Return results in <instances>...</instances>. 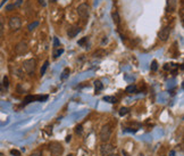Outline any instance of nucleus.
<instances>
[{
    "instance_id": "nucleus-14",
    "label": "nucleus",
    "mask_w": 184,
    "mask_h": 156,
    "mask_svg": "<svg viewBox=\"0 0 184 156\" xmlns=\"http://www.w3.org/2000/svg\"><path fill=\"white\" fill-rule=\"evenodd\" d=\"M94 87H96V92H97V93L104 89V84H102V83H101V81H99V80L94 81Z\"/></svg>"
},
{
    "instance_id": "nucleus-18",
    "label": "nucleus",
    "mask_w": 184,
    "mask_h": 156,
    "mask_svg": "<svg viewBox=\"0 0 184 156\" xmlns=\"http://www.w3.org/2000/svg\"><path fill=\"white\" fill-rule=\"evenodd\" d=\"M4 31H5V26H4V22L0 20V40L4 38Z\"/></svg>"
},
{
    "instance_id": "nucleus-24",
    "label": "nucleus",
    "mask_w": 184,
    "mask_h": 156,
    "mask_svg": "<svg viewBox=\"0 0 184 156\" xmlns=\"http://www.w3.org/2000/svg\"><path fill=\"white\" fill-rule=\"evenodd\" d=\"M75 132H76L77 135H81V133H82V125H77L76 128H75Z\"/></svg>"
},
{
    "instance_id": "nucleus-30",
    "label": "nucleus",
    "mask_w": 184,
    "mask_h": 156,
    "mask_svg": "<svg viewBox=\"0 0 184 156\" xmlns=\"http://www.w3.org/2000/svg\"><path fill=\"white\" fill-rule=\"evenodd\" d=\"M109 156H119L118 154H116V153H113V154H110Z\"/></svg>"
},
{
    "instance_id": "nucleus-34",
    "label": "nucleus",
    "mask_w": 184,
    "mask_h": 156,
    "mask_svg": "<svg viewBox=\"0 0 184 156\" xmlns=\"http://www.w3.org/2000/svg\"><path fill=\"white\" fill-rule=\"evenodd\" d=\"M67 156H73V155H72V154H70V155H67Z\"/></svg>"
},
{
    "instance_id": "nucleus-16",
    "label": "nucleus",
    "mask_w": 184,
    "mask_h": 156,
    "mask_svg": "<svg viewBox=\"0 0 184 156\" xmlns=\"http://www.w3.org/2000/svg\"><path fill=\"white\" fill-rule=\"evenodd\" d=\"M111 17H113V21H114L115 24H119V22H121V18H119V15H118L117 11H114V13L111 14Z\"/></svg>"
},
{
    "instance_id": "nucleus-13",
    "label": "nucleus",
    "mask_w": 184,
    "mask_h": 156,
    "mask_svg": "<svg viewBox=\"0 0 184 156\" xmlns=\"http://www.w3.org/2000/svg\"><path fill=\"white\" fill-rule=\"evenodd\" d=\"M104 100H105V102H108V103H110V104H116V103H117V98H116V97H114V96H105Z\"/></svg>"
},
{
    "instance_id": "nucleus-1",
    "label": "nucleus",
    "mask_w": 184,
    "mask_h": 156,
    "mask_svg": "<svg viewBox=\"0 0 184 156\" xmlns=\"http://www.w3.org/2000/svg\"><path fill=\"white\" fill-rule=\"evenodd\" d=\"M99 137H100V140L102 142L109 141V139H110V137H111V128L109 124H106V125H104V127L101 128Z\"/></svg>"
},
{
    "instance_id": "nucleus-7",
    "label": "nucleus",
    "mask_w": 184,
    "mask_h": 156,
    "mask_svg": "<svg viewBox=\"0 0 184 156\" xmlns=\"http://www.w3.org/2000/svg\"><path fill=\"white\" fill-rule=\"evenodd\" d=\"M48 99V96L45 95V96H42V95H28V96L25 97L24 99V105L26 104H30L32 102H43V100H47Z\"/></svg>"
},
{
    "instance_id": "nucleus-5",
    "label": "nucleus",
    "mask_w": 184,
    "mask_h": 156,
    "mask_svg": "<svg viewBox=\"0 0 184 156\" xmlns=\"http://www.w3.org/2000/svg\"><path fill=\"white\" fill-rule=\"evenodd\" d=\"M8 25H9L11 30H13V31H17V30H19L22 26V20L18 17V16H13V17L9 18Z\"/></svg>"
},
{
    "instance_id": "nucleus-2",
    "label": "nucleus",
    "mask_w": 184,
    "mask_h": 156,
    "mask_svg": "<svg viewBox=\"0 0 184 156\" xmlns=\"http://www.w3.org/2000/svg\"><path fill=\"white\" fill-rule=\"evenodd\" d=\"M23 68H24L25 72H26L28 74L32 75L33 73H34L35 68H36V60L33 59V58L24 60V63H23Z\"/></svg>"
},
{
    "instance_id": "nucleus-25",
    "label": "nucleus",
    "mask_w": 184,
    "mask_h": 156,
    "mask_svg": "<svg viewBox=\"0 0 184 156\" xmlns=\"http://www.w3.org/2000/svg\"><path fill=\"white\" fill-rule=\"evenodd\" d=\"M30 156H43V154H42V152H40V150H36V152H33Z\"/></svg>"
},
{
    "instance_id": "nucleus-21",
    "label": "nucleus",
    "mask_w": 184,
    "mask_h": 156,
    "mask_svg": "<svg viewBox=\"0 0 184 156\" xmlns=\"http://www.w3.org/2000/svg\"><path fill=\"white\" fill-rule=\"evenodd\" d=\"M1 84L4 85L5 89H7L8 87H9V81H8V78L7 76H4V81H2V83Z\"/></svg>"
},
{
    "instance_id": "nucleus-35",
    "label": "nucleus",
    "mask_w": 184,
    "mask_h": 156,
    "mask_svg": "<svg viewBox=\"0 0 184 156\" xmlns=\"http://www.w3.org/2000/svg\"><path fill=\"white\" fill-rule=\"evenodd\" d=\"M139 156H143V155H139Z\"/></svg>"
},
{
    "instance_id": "nucleus-8",
    "label": "nucleus",
    "mask_w": 184,
    "mask_h": 156,
    "mask_svg": "<svg viewBox=\"0 0 184 156\" xmlns=\"http://www.w3.org/2000/svg\"><path fill=\"white\" fill-rule=\"evenodd\" d=\"M28 46L25 41L18 42L17 45H16V47H15V51H16V54H17L18 56H23V55H25V54L28 53Z\"/></svg>"
},
{
    "instance_id": "nucleus-15",
    "label": "nucleus",
    "mask_w": 184,
    "mask_h": 156,
    "mask_svg": "<svg viewBox=\"0 0 184 156\" xmlns=\"http://www.w3.org/2000/svg\"><path fill=\"white\" fill-rule=\"evenodd\" d=\"M63 53H64L63 48H56V49H53V54H52V55H53V58H58Z\"/></svg>"
},
{
    "instance_id": "nucleus-26",
    "label": "nucleus",
    "mask_w": 184,
    "mask_h": 156,
    "mask_svg": "<svg viewBox=\"0 0 184 156\" xmlns=\"http://www.w3.org/2000/svg\"><path fill=\"white\" fill-rule=\"evenodd\" d=\"M87 41H88V38H87V37H84L83 39L79 41V45H80V46H83V45H84L85 42H87Z\"/></svg>"
},
{
    "instance_id": "nucleus-11",
    "label": "nucleus",
    "mask_w": 184,
    "mask_h": 156,
    "mask_svg": "<svg viewBox=\"0 0 184 156\" xmlns=\"http://www.w3.org/2000/svg\"><path fill=\"white\" fill-rule=\"evenodd\" d=\"M177 0H167V11H176Z\"/></svg>"
},
{
    "instance_id": "nucleus-10",
    "label": "nucleus",
    "mask_w": 184,
    "mask_h": 156,
    "mask_svg": "<svg viewBox=\"0 0 184 156\" xmlns=\"http://www.w3.org/2000/svg\"><path fill=\"white\" fill-rule=\"evenodd\" d=\"M80 32H81L80 26H77V25H72V26H70L68 30H67V36H68V38L73 39V38H75Z\"/></svg>"
},
{
    "instance_id": "nucleus-22",
    "label": "nucleus",
    "mask_w": 184,
    "mask_h": 156,
    "mask_svg": "<svg viewBox=\"0 0 184 156\" xmlns=\"http://www.w3.org/2000/svg\"><path fill=\"white\" fill-rule=\"evenodd\" d=\"M48 65H49V62H48V60H45V64H43V67L41 68V74H42V75H43V74L45 73V70L48 68Z\"/></svg>"
},
{
    "instance_id": "nucleus-27",
    "label": "nucleus",
    "mask_w": 184,
    "mask_h": 156,
    "mask_svg": "<svg viewBox=\"0 0 184 156\" xmlns=\"http://www.w3.org/2000/svg\"><path fill=\"white\" fill-rule=\"evenodd\" d=\"M53 47H55V49L59 47V41H58V39H57V38H55V39H53Z\"/></svg>"
},
{
    "instance_id": "nucleus-12",
    "label": "nucleus",
    "mask_w": 184,
    "mask_h": 156,
    "mask_svg": "<svg viewBox=\"0 0 184 156\" xmlns=\"http://www.w3.org/2000/svg\"><path fill=\"white\" fill-rule=\"evenodd\" d=\"M125 91L127 92V93H136V92H138V87H136L135 84H130L126 87Z\"/></svg>"
},
{
    "instance_id": "nucleus-28",
    "label": "nucleus",
    "mask_w": 184,
    "mask_h": 156,
    "mask_svg": "<svg viewBox=\"0 0 184 156\" xmlns=\"http://www.w3.org/2000/svg\"><path fill=\"white\" fill-rule=\"evenodd\" d=\"M38 22H35V23H33V24H31L30 25V26H28V30H30V31H32V30H33V28H35V26H38Z\"/></svg>"
},
{
    "instance_id": "nucleus-9",
    "label": "nucleus",
    "mask_w": 184,
    "mask_h": 156,
    "mask_svg": "<svg viewBox=\"0 0 184 156\" xmlns=\"http://www.w3.org/2000/svg\"><path fill=\"white\" fill-rule=\"evenodd\" d=\"M170 34V28L169 26H165L164 28L160 30V32L158 33V38H159L161 41H167L168 38H169Z\"/></svg>"
},
{
    "instance_id": "nucleus-29",
    "label": "nucleus",
    "mask_w": 184,
    "mask_h": 156,
    "mask_svg": "<svg viewBox=\"0 0 184 156\" xmlns=\"http://www.w3.org/2000/svg\"><path fill=\"white\" fill-rule=\"evenodd\" d=\"M39 2H40L42 6H45V0H39Z\"/></svg>"
},
{
    "instance_id": "nucleus-4",
    "label": "nucleus",
    "mask_w": 184,
    "mask_h": 156,
    "mask_svg": "<svg viewBox=\"0 0 184 156\" xmlns=\"http://www.w3.org/2000/svg\"><path fill=\"white\" fill-rule=\"evenodd\" d=\"M77 14L82 18H88L90 16V6L88 4H81L77 7Z\"/></svg>"
},
{
    "instance_id": "nucleus-31",
    "label": "nucleus",
    "mask_w": 184,
    "mask_h": 156,
    "mask_svg": "<svg viewBox=\"0 0 184 156\" xmlns=\"http://www.w3.org/2000/svg\"><path fill=\"white\" fill-rule=\"evenodd\" d=\"M169 155H170V156H174V155H175V152H174V150H172V152H170Z\"/></svg>"
},
{
    "instance_id": "nucleus-20",
    "label": "nucleus",
    "mask_w": 184,
    "mask_h": 156,
    "mask_svg": "<svg viewBox=\"0 0 184 156\" xmlns=\"http://www.w3.org/2000/svg\"><path fill=\"white\" fill-rule=\"evenodd\" d=\"M68 74H70V68H65V70H64V72H63V75L60 76V79H62V80L66 79L67 76H68Z\"/></svg>"
},
{
    "instance_id": "nucleus-19",
    "label": "nucleus",
    "mask_w": 184,
    "mask_h": 156,
    "mask_svg": "<svg viewBox=\"0 0 184 156\" xmlns=\"http://www.w3.org/2000/svg\"><path fill=\"white\" fill-rule=\"evenodd\" d=\"M150 68H151V71H157L158 70V63H157V60H152L151 62V66H150Z\"/></svg>"
},
{
    "instance_id": "nucleus-32",
    "label": "nucleus",
    "mask_w": 184,
    "mask_h": 156,
    "mask_svg": "<svg viewBox=\"0 0 184 156\" xmlns=\"http://www.w3.org/2000/svg\"><path fill=\"white\" fill-rule=\"evenodd\" d=\"M71 138H72V137H71V136H67V139H66V140H67V141H70V140H71Z\"/></svg>"
},
{
    "instance_id": "nucleus-23",
    "label": "nucleus",
    "mask_w": 184,
    "mask_h": 156,
    "mask_svg": "<svg viewBox=\"0 0 184 156\" xmlns=\"http://www.w3.org/2000/svg\"><path fill=\"white\" fill-rule=\"evenodd\" d=\"M11 156H21V152L17 149H11Z\"/></svg>"
},
{
    "instance_id": "nucleus-3",
    "label": "nucleus",
    "mask_w": 184,
    "mask_h": 156,
    "mask_svg": "<svg viewBox=\"0 0 184 156\" xmlns=\"http://www.w3.org/2000/svg\"><path fill=\"white\" fill-rule=\"evenodd\" d=\"M49 149H50V152H51V154L53 156H59L64 153L63 145H62L60 142H57V141L51 142V144L49 145Z\"/></svg>"
},
{
    "instance_id": "nucleus-6",
    "label": "nucleus",
    "mask_w": 184,
    "mask_h": 156,
    "mask_svg": "<svg viewBox=\"0 0 184 156\" xmlns=\"http://www.w3.org/2000/svg\"><path fill=\"white\" fill-rule=\"evenodd\" d=\"M115 153V147L108 142H104L100 147V154L101 156H109L110 154Z\"/></svg>"
},
{
    "instance_id": "nucleus-33",
    "label": "nucleus",
    "mask_w": 184,
    "mask_h": 156,
    "mask_svg": "<svg viewBox=\"0 0 184 156\" xmlns=\"http://www.w3.org/2000/svg\"><path fill=\"white\" fill-rule=\"evenodd\" d=\"M49 1H50V2H56L57 0H49Z\"/></svg>"
},
{
    "instance_id": "nucleus-17",
    "label": "nucleus",
    "mask_w": 184,
    "mask_h": 156,
    "mask_svg": "<svg viewBox=\"0 0 184 156\" xmlns=\"http://www.w3.org/2000/svg\"><path fill=\"white\" fill-rule=\"evenodd\" d=\"M130 110L127 108V107H122L121 110H119V115L121 116H124V115H126V114H129Z\"/></svg>"
}]
</instances>
